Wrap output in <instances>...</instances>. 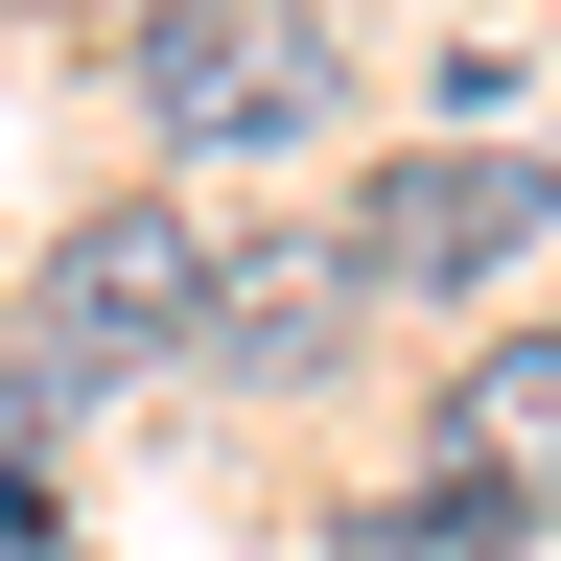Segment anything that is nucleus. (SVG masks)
I'll use <instances>...</instances> for the list:
<instances>
[{"label":"nucleus","mask_w":561,"mask_h":561,"mask_svg":"<svg viewBox=\"0 0 561 561\" xmlns=\"http://www.w3.org/2000/svg\"><path fill=\"white\" fill-rule=\"evenodd\" d=\"M328 305H351V257H234V234H210L187 351H210V375H328Z\"/></svg>","instance_id":"nucleus-5"},{"label":"nucleus","mask_w":561,"mask_h":561,"mask_svg":"<svg viewBox=\"0 0 561 561\" xmlns=\"http://www.w3.org/2000/svg\"><path fill=\"white\" fill-rule=\"evenodd\" d=\"M187 305H210V234H187V210L164 187H117V210H70V234H47V375H117V351H187Z\"/></svg>","instance_id":"nucleus-3"},{"label":"nucleus","mask_w":561,"mask_h":561,"mask_svg":"<svg viewBox=\"0 0 561 561\" xmlns=\"http://www.w3.org/2000/svg\"><path fill=\"white\" fill-rule=\"evenodd\" d=\"M140 117L187 164H280L328 117V24H280V0H140Z\"/></svg>","instance_id":"nucleus-1"},{"label":"nucleus","mask_w":561,"mask_h":561,"mask_svg":"<svg viewBox=\"0 0 561 561\" xmlns=\"http://www.w3.org/2000/svg\"><path fill=\"white\" fill-rule=\"evenodd\" d=\"M47 398H70V375H47V351H0V468H24V421H47Z\"/></svg>","instance_id":"nucleus-7"},{"label":"nucleus","mask_w":561,"mask_h":561,"mask_svg":"<svg viewBox=\"0 0 561 561\" xmlns=\"http://www.w3.org/2000/svg\"><path fill=\"white\" fill-rule=\"evenodd\" d=\"M491 538H515V491H468V468H445V491H398V515H351L328 561H491Z\"/></svg>","instance_id":"nucleus-6"},{"label":"nucleus","mask_w":561,"mask_h":561,"mask_svg":"<svg viewBox=\"0 0 561 561\" xmlns=\"http://www.w3.org/2000/svg\"><path fill=\"white\" fill-rule=\"evenodd\" d=\"M445 468H468V491H515V515L561 491V328H491V351H468V398H445Z\"/></svg>","instance_id":"nucleus-4"},{"label":"nucleus","mask_w":561,"mask_h":561,"mask_svg":"<svg viewBox=\"0 0 561 561\" xmlns=\"http://www.w3.org/2000/svg\"><path fill=\"white\" fill-rule=\"evenodd\" d=\"M561 234V187L515 164V140H421V164H375V187H351V280H421V305H468V280H515Z\"/></svg>","instance_id":"nucleus-2"}]
</instances>
